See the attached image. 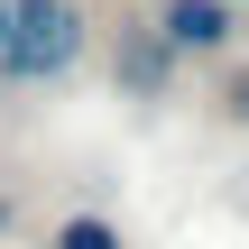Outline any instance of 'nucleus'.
I'll return each mask as SVG.
<instances>
[{"instance_id": "1", "label": "nucleus", "mask_w": 249, "mask_h": 249, "mask_svg": "<svg viewBox=\"0 0 249 249\" xmlns=\"http://www.w3.org/2000/svg\"><path fill=\"white\" fill-rule=\"evenodd\" d=\"M83 55L74 0H0V83H55Z\"/></svg>"}, {"instance_id": "2", "label": "nucleus", "mask_w": 249, "mask_h": 249, "mask_svg": "<svg viewBox=\"0 0 249 249\" xmlns=\"http://www.w3.org/2000/svg\"><path fill=\"white\" fill-rule=\"evenodd\" d=\"M157 37H166L176 55H222V46L240 37V9H231V0H166V9H157Z\"/></svg>"}, {"instance_id": "3", "label": "nucleus", "mask_w": 249, "mask_h": 249, "mask_svg": "<svg viewBox=\"0 0 249 249\" xmlns=\"http://www.w3.org/2000/svg\"><path fill=\"white\" fill-rule=\"evenodd\" d=\"M166 65H176L166 37H129V46H120V74H129L139 92H166Z\"/></svg>"}, {"instance_id": "4", "label": "nucleus", "mask_w": 249, "mask_h": 249, "mask_svg": "<svg viewBox=\"0 0 249 249\" xmlns=\"http://www.w3.org/2000/svg\"><path fill=\"white\" fill-rule=\"evenodd\" d=\"M46 249H120V231L92 222V213H74V222H55V240H46Z\"/></svg>"}, {"instance_id": "5", "label": "nucleus", "mask_w": 249, "mask_h": 249, "mask_svg": "<svg viewBox=\"0 0 249 249\" xmlns=\"http://www.w3.org/2000/svg\"><path fill=\"white\" fill-rule=\"evenodd\" d=\"M231 111H240V120H249V83H231Z\"/></svg>"}]
</instances>
